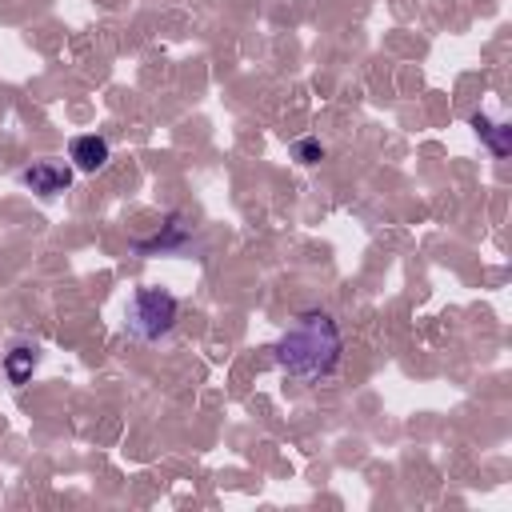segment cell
Here are the masks:
<instances>
[{
	"mask_svg": "<svg viewBox=\"0 0 512 512\" xmlns=\"http://www.w3.org/2000/svg\"><path fill=\"white\" fill-rule=\"evenodd\" d=\"M340 352H344V336H340V324L332 320V312L324 308H304L288 328L284 336L272 344V360L284 376L300 380V384H316L324 376L336 372L340 364Z\"/></svg>",
	"mask_w": 512,
	"mask_h": 512,
	"instance_id": "obj_1",
	"label": "cell"
},
{
	"mask_svg": "<svg viewBox=\"0 0 512 512\" xmlns=\"http://www.w3.org/2000/svg\"><path fill=\"white\" fill-rule=\"evenodd\" d=\"M292 160L296 164H320L324 160V144L320 140H296L292 144Z\"/></svg>",
	"mask_w": 512,
	"mask_h": 512,
	"instance_id": "obj_8",
	"label": "cell"
},
{
	"mask_svg": "<svg viewBox=\"0 0 512 512\" xmlns=\"http://www.w3.org/2000/svg\"><path fill=\"white\" fill-rule=\"evenodd\" d=\"M472 128H476V136L488 144V152H492L496 160L508 156V148H512V128H508V124H492L484 112H472Z\"/></svg>",
	"mask_w": 512,
	"mask_h": 512,
	"instance_id": "obj_6",
	"label": "cell"
},
{
	"mask_svg": "<svg viewBox=\"0 0 512 512\" xmlns=\"http://www.w3.org/2000/svg\"><path fill=\"white\" fill-rule=\"evenodd\" d=\"M188 240H192V224H184L180 212H168V220L160 224V232L152 240H132V248L144 252V256H152V252H180V248H188Z\"/></svg>",
	"mask_w": 512,
	"mask_h": 512,
	"instance_id": "obj_4",
	"label": "cell"
},
{
	"mask_svg": "<svg viewBox=\"0 0 512 512\" xmlns=\"http://www.w3.org/2000/svg\"><path fill=\"white\" fill-rule=\"evenodd\" d=\"M16 180H20L28 192H36V196H56V192H68V184H72V164L44 156V160L24 164V168L16 172Z\"/></svg>",
	"mask_w": 512,
	"mask_h": 512,
	"instance_id": "obj_3",
	"label": "cell"
},
{
	"mask_svg": "<svg viewBox=\"0 0 512 512\" xmlns=\"http://www.w3.org/2000/svg\"><path fill=\"white\" fill-rule=\"evenodd\" d=\"M176 320H180V300L164 288H136L124 308V328L144 344L168 336L176 328Z\"/></svg>",
	"mask_w": 512,
	"mask_h": 512,
	"instance_id": "obj_2",
	"label": "cell"
},
{
	"mask_svg": "<svg viewBox=\"0 0 512 512\" xmlns=\"http://www.w3.org/2000/svg\"><path fill=\"white\" fill-rule=\"evenodd\" d=\"M68 160H72V168L76 172H100L108 160H112V148H108V140L104 136H96V132H88V136H72L68 140Z\"/></svg>",
	"mask_w": 512,
	"mask_h": 512,
	"instance_id": "obj_5",
	"label": "cell"
},
{
	"mask_svg": "<svg viewBox=\"0 0 512 512\" xmlns=\"http://www.w3.org/2000/svg\"><path fill=\"white\" fill-rule=\"evenodd\" d=\"M36 368V344H12L8 356H4V376L8 384H24Z\"/></svg>",
	"mask_w": 512,
	"mask_h": 512,
	"instance_id": "obj_7",
	"label": "cell"
}]
</instances>
